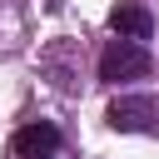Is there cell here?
I'll list each match as a JSON object with an SVG mask.
<instances>
[{
  "mask_svg": "<svg viewBox=\"0 0 159 159\" xmlns=\"http://www.w3.org/2000/svg\"><path fill=\"white\" fill-rule=\"evenodd\" d=\"M109 129H119V134H154L159 139V99L154 94H124V99H114L109 104Z\"/></svg>",
  "mask_w": 159,
  "mask_h": 159,
  "instance_id": "2",
  "label": "cell"
},
{
  "mask_svg": "<svg viewBox=\"0 0 159 159\" xmlns=\"http://www.w3.org/2000/svg\"><path fill=\"white\" fill-rule=\"evenodd\" d=\"M149 70H154V60H149V50H144V45H134V40H109V45H104V55H99V80H104V84L144 80Z\"/></svg>",
  "mask_w": 159,
  "mask_h": 159,
  "instance_id": "1",
  "label": "cell"
},
{
  "mask_svg": "<svg viewBox=\"0 0 159 159\" xmlns=\"http://www.w3.org/2000/svg\"><path fill=\"white\" fill-rule=\"evenodd\" d=\"M10 149H15V159H50V154L60 149V129H55L50 119H35V124L15 129Z\"/></svg>",
  "mask_w": 159,
  "mask_h": 159,
  "instance_id": "3",
  "label": "cell"
},
{
  "mask_svg": "<svg viewBox=\"0 0 159 159\" xmlns=\"http://www.w3.org/2000/svg\"><path fill=\"white\" fill-rule=\"evenodd\" d=\"M109 30H114L119 40L144 45V40L154 35V15H149L144 5H134V0H124V5H114V10H109Z\"/></svg>",
  "mask_w": 159,
  "mask_h": 159,
  "instance_id": "4",
  "label": "cell"
}]
</instances>
